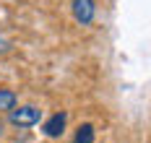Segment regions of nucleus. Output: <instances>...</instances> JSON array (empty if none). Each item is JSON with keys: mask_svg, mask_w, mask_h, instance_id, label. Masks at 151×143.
Masks as SVG:
<instances>
[{"mask_svg": "<svg viewBox=\"0 0 151 143\" xmlns=\"http://www.w3.org/2000/svg\"><path fill=\"white\" fill-rule=\"evenodd\" d=\"M39 117H42V109H37V107H18V109H11V125L16 127H31L39 122Z\"/></svg>", "mask_w": 151, "mask_h": 143, "instance_id": "f257e3e1", "label": "nucleus"}, {"mask_svg": "<svg viewBox=\"0 0 151 143\" xmlns=\"http://www.w3.org/2000/svg\"><path fill=\"white\" fill-rule=\"evenodd\" d=\"M94 13H96V3L94 0H73V18L81 26H89L94 21Z\"/></svg>", "mask_w": 151, "mask_h": 143, "instance_id": "f03ea898", "label": "nucleus"}, {"mask_svg": "<svg viewBox=\"0 0 151 143\" xmlns=\"http://www.w3.org/2000/svg\"><path fill=\"white\" fill-rule=\"evenodd\" d=\"M65 120H68V114H65V112L52 114V117L45 122V133L50 135V138H58V135H63V130H65Z\"/></svg>", "mask_w": 151, "mask_h": 143, "instance_id": "7ed1b4c3", "label": "nucleus"}, {"mask_svg": "<svg viewBox=\"0 0 151 143\" xmlns=\"http://www.w3.org/2000/svg\"><path fill=\"white\" fill-rule=\"evenodd\" d=\"M16 107V94L11 89H0V112H11Z\"/></svg>", "mask_w": 151, "mask_h": 143, "instance_id": "20e7f679", "label": "nucleus"}, {"mask_svg": "<svg viewBox=\"0 0 151 143\" xmlns=\"http://www.w3.org/2000/svg\"><path fill=\"white\" fill-rule=\"evenodd\" d=\"M73 143H94V127L86 122V125H81L78 130H76V138Z\"/></svg>", "mask_w": 151, "mask_h": 143, "instance_id": "39448f33", "label": "nucleus"}, {"mask_svg": "<svg viewBox=\"0 0 151 143\" xmlns=\"http://www.w3.org/2000/svg\"><path fill=\"white\" fill-rule=\"evenodd\" d=\"M0 133H3V125H0Z\"/></svg>", "mask_w": 151, "mask_h": 143, "instance_id": "423d86ee", "label": "nucleus"}]
</instances>
